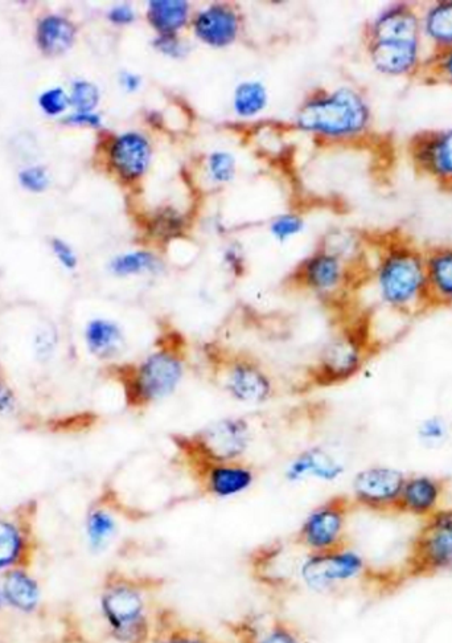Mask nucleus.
I'll use <instances>...</instances> for the list:
<instances>
[{
	"label": "nucleus",
	"instance_id": "nucleus-1",
	"mask_svg": "<svg viewBox=\"0 0 452 643\" xmlns=\"http://www.w3.org/2000/svg\"><path fill=\"white\" fill-rule=\"evenodd\" d=\"M109 368L110 376L122 388L127 407L146 411L174 395L182 384L187 368L186 339L175 329L163 330L145 358Z\"/></svg>",
	"mask_w": 452,
	"mask_h": 643
},
{
	"label": "nucleus",
	"instance_id": "nucleus-2",
	"mask_svg": "<svg viewBox=\"0 0 452 643\" xmlns=\"http://www.w3.org/2000/svg\"><path fill=\"white\" fill-rule=\"evenodd\" d=\"M166 580L149 575H130L118 569L102 583L100 609L110 636L118 643H150L156 593Z\"/></svg>",
	"mask_w": 452,
	"mask_h": 643
},
{
	"label": "nucleus",
	"instance_id": "nucleus-3",
	"mask_svg": "<svg viewBox=\"0 0 452 643\" xmlns=\"http://www.w3.org/2000/svg\"><path fill=\"white\" fill-rule=\"evenodd\" d=\"M376 289L382 305L401 315H418L431 309L427 294L425 253L397 244L382 253L376 272Z\"/></svg>",
	"mask_w": 452,
	"mask_h": 643
},
{
	"label": "nucleus",
	"instance_id": "nucleus-4",
	"mask_svg": "<svg viewBox=\"0 0 452 643\" xmlns=\"http://www.w3.org/2000/svg\"><path fill=\"white\" fill-rule=\"evenodd\" d=\"M377 348L367 323L341 326L310 368L308 382L322 388L347 383L364 370Z\"/></svg>",
	"mask_w": 452,
	"mask_h": 643
},
{
	"label": "nucleus",
	"instance_id": "nucleus-5",
	"mask_svg": "<svg viewBox=\"0 0 452 643\" xmlns=\"http://www.w3.org/2000/svg\"><path fill=\"white\" fill-rule=\"evenodd\" d=\"M369 118L364 98L355 90L341 88L304 104L297 124L304 131L326 137H351L367 128Z\"/></svg>",
	"mask_w": 452,
	"mask_h": 643
},
{
	"label": "nucleus",
	"instance_id": "nucleus-6",
	"mask_svg": "<svg viewBox=\"0 0 452 643\" xmlns=\"http://www.w3.org/2000/svg\"><path fill=\"white\" fill-rule=\"evenodd\" d=\"M172 441L182 461H241L252 442V429L244 417H225L195 433L176 434Z\"/></svg>",
	"mask_w": 452,
	"mask_h": 643
},
{
	"label": "nucleus",
	"instance_id": "nucleus-7",
	"mask_svg": "<svg viewBox=\"0 0 452 643\" xmlns=\"http://www.w3.org/2000/svg\"><path fill=\"white\" fill-rule=\"evenodd\" d=\"M406 581L429 579L452 569V507L423 520L400 568Z\"/></svg>",
	"mask_w": 452,
	"mask_h": 643
},
{
	"label": "nucleus",
	"instance_id": "nucleus-8",
	"mask_svg": "<svg viewBox=\"0 0 452 643\" xmlns=\"http://www.w3.org/2000/svg\"><path fill=\"white\" fill-rule=\"evenodd\" d=\"M215 362L216 376L224 391L238 403L265 404L275 395V384L266 368L256 358L241 352H209Z\"/></svg>",
	"mask_w": 452,
	"mask_h": 643
},
{
	"label": "nucleus",
	"instance_id": "nucleus-9",
	"mask_svg": "<svg viewBox=\"0 0 452 643\" xmlns=\"http://www.w3.org/2000/svg\"><path fill=\"white\" fill-rule=\"evenodd\" d=\"M371 569L367 560L352 550L351 546L338 550L307 554L299 565V576L312 591L338 592L349 585L364 588L365 579Z\"/></svg>",
	"mask_w": 452,
	"mask_h": 643
},
{
	"label": "nucleus",
	"instance_id": "nucleus-10",
	"mask_svg": "<svg viewBox=\"0 0 452 643\" xmlns=\"http://www.w3.org/2000/svg\"><path fill=\"white\" fill-rule=\"evenodd\" d=\"M356 506L345 495H335L312 510L294 535L293 544L307 554L349 546L347 526Z\"/></svg>",
	"mask_w": 452,
	"mask_h": 643
},
{
	"label": "nucleus",
	"instance_id": "nucleus-11",
	"mask_svg": "<svg viewBox=\"0 0 452 643\" xmlns=\"http://www.w3.org/2000/svg\"><path fill=\"white\" fill-rule=\"evenodd\" d=\"M406 474L389 465L361 469L352 479L351 498L356 509L376 514H396Z\"/></svg>",
	"mask_w": 452,
	"mask_h": 643
},
{
	"label": "nucleus",
	"instance_id": "nucleus-12",
	"mask_svg": "<svg viewBox=\"0 0 452 643\" xmlns=\"http://www.w3.org/2000/svg\"><path fill=\"white\" fill-rule=\"evenodd\" d=\"M193 481L209 497L226 499L248 491L256 482L252 466L242 461H182Z\"/></svg>",
	"mask_w": 452,
	"mask_h": 643
},
{
	"label": "nucleus",
	"instance_id": "nucleus-13",
	"mask_svg": "<svg viewBox=\"0 0 452 643\" xmlns=\"http://www.w3.org/2000/svg\"><path fill=\"white\" fill-rule=\"evenodd\" d=\"M236 643H307L294 621L274 613H248L224 622Z\"/></svg>",
	"mask_w": 452,
	"mask_h": 643
},
{
	"label": "nucleus",
	"instance_id": "nucleus-14",
	"mask_svg": "<svg viewBox=\"0 0 452 643\" xmlns=\"http://www.w3.org/2000/svg\"><path fill=\"white\" fill-rule=\"evenodd\" d=\"M285 554V544L273 542L256 548L248 556L250 577L270 593L271 599L285 600L298 589L293 569L287 568L282 561Z\"/></svg>",
	"mask_w": 452,
	"mask_h": 643
},
{
	"label": "nucleus",
	"instance_id": "nucleus-15",
	"mask_svg": "<svg viewBox=\"0 0 452 643\" xmlns=\"http://www.w3.org/2000/svg\"><path fill=\"white\" fill-rule=\"evenodd\" d=\"M447 485L443 479L430 474L406 475L398 499L396 514L425 520L442 510Z\"/></svg>",
	"mask_w": 452,
	"mask_h": 643
},
{
	"label": "nucleus",
	"instance_id": "nucleus-16",
	"mask_svg": "<svg viewBox=\"0 0 452 643\" xmlns=\"http://www.w3.org/2000/svg\"><path fill=\"white\" fill-rule=\"evenodd\" d=\"M412 158L415 167L423 174L452 184V129L423 133L413 139Z\"/></svg>",
	"mask_w": 452,
	"mask_h": 643
},
{
	"label": "nucleus",
	"instance_id": "nucleus-17",
	"mask_svg": "<svg viewBox=\"0 0 452 643\" xmlns=\"http://www.w3.org/2000/svg\"><path fill=\"white\" fill-rule=\"evenodd\" d=\"M152 147L149 138L138 131L118 135L110 147V163L127 182L141 179L149 170Z\"/></svg>",
	"mask_w": 452,
	"mask_h": 643
},
{
	"label": "nucleus",
	"instance_id": "nucleus-18",
	"mask_svg": "<svg viewBox=\"0 0 452 643\" xmlns=\"http://www.w3.org/2000/svg\"><path fill=\"white\" fill-rule=\"evenodd\" d=\"M347 278L344 262L331 252H318L307 258L294 274L295 284L318 294H331Z\"/></svg>",
	"mask_w": 452,
	"mask_h": 643
},
{
	"label": "nucleus",
	"instance_id": "nucleus-19",
	"mask_svg": "<svg viewBox=\"0 0 452 643\" xmlns=\"http://www.w3.org/2000/svg\"><path fill=\"white\" fill-rule=\"evenodd\" d=\"M150 643H226L208 630L188 624L175 609L156 604Z\"/></svg>",
	"mask_w": 452,
	"mask_h": 643
},
{
	"label": "nucleus",
	"instance_id": "nucleus-20",
	"mask_svg": "<svg viewBox=\"0 0 452 643\" xmlns=\"http://www.w3.org/2000/svg\"><path fill=\"white\" fill-rule=\"evenodd\" d=\"M31 530L20 519L0 516V576L16 568H27L32 558Z\"/></svg>",
	"mask_w": 452,
	"mask_h": 643
},
{
	"label": "nucleus",
	"instance_id": "nucleus-21",
	"mask_svg": "<svg viewBox=\"0 0 452 643\" xmlns=\"http://www.w3.org/2000/svg\"><path fill=\"white\" fill-rule=\"evenodd\" d=\"M345 466L327 450L314 446L299 453L286 468L287 481L297 483L307 478L323 482H335L343 477Z\"/></svg>",
	"mask_w": 452,
	"mask_h": 643
},
{
	"label": "nucleus",
	"instance_id": "nucleus-22",
	"mask_svg": "<svg viewBox=\"0 0 452 643\" xmlns=\"http://www.w3.org/2000/svg\"><path fill=\"white\" fill-rule=\"evenodd\" d=\"M193 28L201 42L211 47L223 48L237 39L240 20L232 8L216 4L196 16Z\"/></svg>",
	"mask_w": 452,
	"mask_h": 643
},
{
	"label": "nucleus",
	"instance_id": "nucleus-23",
	"mask_svg": "<svg viewBox=\"0 0 452 643\" xmlns=\"http://www.w3.org/2000/svg\"><path fill=\"white\" fill-rule=\"evenodd\" d=\"M4 606L23 614L35 613L41 604L39 581L27 568H16L0 576Z\"/></svg>",
	"mask_w": 452,
	"mask_h": 643
},
{
	"label": "nucleus",
	"instance_id": "nucleus-24",
	"mask_svg": "<svg viewBox=\"0 0 452 643\" xmlns=\"http://www.w3.org/2000/svg\"><path fill=\"white\" fill-rule=\"evenodd\" d=\"M421 20L412 8L398 4L382 12L373 23L371 42H418Z\"/></svg>",
	"mask_w": 452,
	"mask_h": 643
},
{
	"label": "nucleus",
	"instance_id": "nucleus-25",
	"mask_svg": "<svg viewBox=\"0 0 452 643\" xmlns=\"http://www.w3.org/2000/svg\"><path fill=\"white\" fill-rule=\"evenodd\" d=\"M84 341L89 354L102 362L119 358L127 347L122 327L108 318L90 319L85 326Z\"/></svg>",
	"mask_w": 452,
	"mask_h": 643
},
{
	"label": "nucleus",
	"instance_id": "nucleus-26",
	"mask_svg": "<svg viewBox=\"0 0 452 643\" xmlns=\"http://www.w3.org/2000/svg\"><path fill=\"white\" fill-rule=\"evenodd\" d=\"M373 65L378 72L389 76L408 75L419 63L418 42H371Z\"/></svg>",
	"mask_w": 452,
	"mask_h": 643
},
{
	"label": "nucleus",
	"instance_id": "nucleus-27",
	"mask_svg": "<svg viewBox=\"0 0 452 643\" xmlns=\"http://www.w3.org/2000/svg\"><path fill=\"white\" fill-rule=\"evenodd\" d=\"M425 264L430 307L452 306V248L431 249Z\"/></svg>",
	"mask_w": 452,
	"mask_h": 643
},
{
	"label": "nucleus",
	"instance_id": "nucleus-28",
	"mask_svg": "<svg viewBox=\"0 0 452 643\" xmlns=\"http://www.w3.org/2000/svg\"><path fill=\"white\" fill-rule=\"evenodd\" d=\"M188 16L189 4L182 0H154L147 10V19L159 35H176L186 26Z\"/></svg>",
	"mask_w": 452,
	"mask_h": 643
},
{
	"label": "nucleus",
	"instance_id": "nucleus-29",
	"mask_svg": "<svg viewBox=\"0 0 452 643\" xmlns=\"http://www.w3.org/2000/svg\"><path fill=\"white\" fill-rule=\"evenodd\" d=\"M75 26L61 16H47L41 20L38 28L40 48L48 55H59L67 51L75 40Z\"/></svg>",
	"mask_w": 452,
	"mask_h": 643
},
{
	"label": "nucleus",
	"instance_id": "nucleus-30",
	"mask_svg": "<svg viewBox=\"0 0 452 643\" xmlns=\"http://www.w3.org/2000/svg\"><path fill=\"white\" fill-rule=\"evenodd\" d=\"M117 531V519L109 507L93 506L85 519V534L93 551L104 550Z\"/></svg>",
	"mask_w": 452,
	"mask_h": 643
},
{
	"label": "nucleus",
	"instance_id": "nucleus-31",
	"mask_svg": "<svg viewBox=\"0 0 452 643\" xmlns=\"http://www.w3.org/2000/svg\"><path fill=\"white\" fill-rule=\"evenodd\" d=\"M422 30L441 51L452 48V2L431 7L422 20Z\"/></svg>",
	"mask_w": 452,
	"mask_h": 643
},
{
	"label": "nucleus",
	"instance_id": "nucleus-32",
	"mask_svg": "<svg viewBox=\"0 0 452 643\" xmlns=\"http://www.w3.org/2000/svg\"><path fill=\"white\" fill-rule=\"evenodd\" d=\"M162 266L158 256L150 251H134L123 253L110 262V272L118 277L141 276V274L156 273Z\"/></svg>",
	"mask_w": 452,
	"mask_h": 643
},
{
	"label": "nucleus",
	"instance_id": "nucleus-33",
	"mask_svg": "<svg viewBox=\"0 0 452 643\" xmlns=\"http://www.w3.org/2000/svg\"><path fill=\"white\" fill-rule=\"evenodd\" d=\"M234 110L238 116L253 117L261 113L267 104V92L258 81H245L237 86L234 93Z\"/></svg>",
	"mask_w": 452,
	"mask_h": 643
},
{
	"label": "nucleus",
	"instance_id": "nucleus-34",
	"mask_svg": "<svg viewBox=\"0 0 452 643\" xmlns=\"http://www.w3.org/2000/svg\"><path fill=\"white\" fill-rule=\"evenodd\" d=\"M450 428L445 419L439 416H430L418 425L417 434L423 445L435 448L442 445L449 437Z\"/></svg>",
	"mask_w": 452,
	"mask_h": 643
},
{
	"label": "nucleus",
	"instance_id": "nucleus-35",
	"mask_svg": "<svg viewBox=\"0 0 452 643\" xmlns=\"http://www.w3.org/2000/svg\"><path fill=\"white\" fill-rule=\"evenodd\" d=\"M183 217L178 212L171 210H163L160 214L152 220L151 235L159 240H170L182 232Z\"/></svg>",
	"mask_w": 452,
	"mask_h": 643
},
{
	"label": "nucleus",
	"instance_id": "nucleus-36",
	"mask_svg": "<svg viewBox=\"0 0 452 643\" xmlns=\"http://www.w3.org/2000/svg\"><path fill=\"white\" fill-rule=\"evenodd\" d=\"M208 172L213 182L228 183L236 174V159L226 151H215L209 155Z\"/></svg>",
	"mask_w": 452,
	"mask_h": 643
},
{
	"label": "nucleus",
	"instance_id": "nucleus-37",
	"mask_svg": "<svg viewBox=\"0 0 452 643\" xmlns=\"http://www.w3.org/2000/svg\"><path fill=\"white\" fill-rule=\"evenodd\" d=\"M100 101V90L89 81H77L73 85L72 104L76 106L78 113H90L96 108Z\"/></svg>",
	"mask_w": 452,
	"mask_h": 643
},
{
	"label": "nucleus",
	"instance_id": "nucleus-38",
	"mask_svg": "<svg viewBox=\"0 0 452 643\" xmlns=\"http://www.w3.org/2000/svg\"><path fill=\"white\" fill-rule=\"evenodd\" d=\"M59 342V334L52 326H40L35 333L34 348L39 359L51 358Z\"/></svg>",
	"mask_w": 452,
	"mask_h": 643
},
{
	"label": "nucleus",
	"instance_id": "nucleus-39",
	"mask_svg": "<svg viewBox=\"0 0 452 643\" xmlns=\"http://www.w3.org/2000/svg\"><path fill=\"white\" fill-rule=\"evenodd\" d=\"M303 229V220L299 216L295 215H282L277 217L271 224V233L279 241H286L295 235H298L299 232H302Z\"/></svg>",
	"mask_w": 452,
	"mask_h": 643
},
{
	"label": "nucleus",
	"instance_id": "nucleus-40",
	"mask_svg": "<svg viewBox=\"0 0 452 643\" xmlns=\"http://www.w3.org/2000/svg\"><path fill=\"white\" fill-rule=\"evenodd\" d=\"M39 104L41 109L49 116H56V114L63 113L67 109L69 100L64 90L57 88L47 90V92L41 94Z\"/></svg>",
	"mask_w": 452,
	"mask_h": 643
},
{
	"label": "nucleus",
	"instance_id": "nucleus-41",
	"mask_svg": "<svg viewBox=\"0 0 452 643\" xmlns=\"http://www.w3.org/2000/svg\"><path fill=\"white\" fill-rule=\"evenodd\" d=\"M20 182L31 191H43L48 186V174L44 167H31L20 174Z\"/></svg>",
	"mask_w": 452,
	"mask_h": 643
},
{
	"label": "nucleus",
	"instance_id": "nucleus-42",
	"mask_svg": "<svg viewBox=\"0 0 452 643\" xmlns=\"http://www.w3.org/2000/svg\"><path fill=\"white\" fill-rule=\"evenodd\" d=\"M154 47L174 59L183 57L187 51L186 44L180 42L176 35H159V38L155 40Z\"/></svg>",
	"mask_w": 452,
	"mask_h": 643
},
{
	"label": "nucleus",
	"instance_id": "nucleus-43",
	"mask_svg": "<svg viewBox=\"0 0 452 643\" xmlns=\"http://www.w3.org/2000/svg\"><path fill=\"white\" fill-rule=\"evenodd\" d=\"M18 409V397L4 380L0 379V416L14 415Z\"/></svg>",
	"mask_w": 452,
	"mask_h": 643
},
{
	"label": "nucleus",
	"instance_id": "nucleus-44",
	"mask_svg": "<svg viewBox=\"0 0 452 643\" xmlns=\"http://www.w3.org/2000/svg\"><path fill=\"white\" fill-rule=\"evenodd\" d=\"M53 253L59 260L60 264L69 270L76 269L77 266V256L73 252V249L69 247L67 243H64L63 240H53L52 243Z\"/></svg>",
	"mask_w": 452,
	"mask_h": 643
},
{
	"label": "nucleus",
	"instance_id": "nucleus-45",
	"mask_svg": "<svg viewBox=\"0 0 452 643\" xmlns=\"http://www.w3.org/2000/svg\"><path fill=\"white\" fill-rule=\"evenodd\" d=\"M110 22L118 24V26H126L134 22L135 14L133 8L127 6V4H121V6H115L109 12Z\"/></svg>",
	"mask_w": 452,
	"mask_h": 643
},
{
	"label": "nucleus",
	"instance_id": "nucleus-46",
	"mask_svg": "<svg viewBox=\"0 0 452 643\" xmlns=\"http://www.w3.org/2000/svg\"><path fill=\"white\" fill-rule=\"evenodd\" d=\"M435 61H437L435 63L437 75L441 76L447 83L452 84V48L442 51L438 60Z\"/></svg>",
	"mask_w": 452,
	"mask_h": 643
},
{
	"label": "nucleus",
	"instance_id": "nucleus-47",
	"mask_svg": "<svg viewBox=\"0 0 452 643\" xmlns=\"http://www.w3.org/2000/svg\"><path fill=\"white\" fill-rule=\"evenodd\" d=\"M69 122L76 125L90 126V128H98L101 125V117L92 112L76 113L75 116L69 118Z\"/></svg>",
	"mask_w": 452,
	"mask_h": 643
},
{
	"label": "nucleus",
	"instance_id": "nucleus-48",
	"mask_svg": "<svg viewBox=\"0 0 452 643\" xmlns=\"http://www.w3.org/2000/svg\"><path fill=\"white\" fill-rule=\"evenodd\" d=\"M225 262L228 268L233 270L234 274L244 272V260H242L240 252L230 249V251L226 252Z\"/></svg>",
	"mask_w": 452,
	"mask_h": 643
},
{
	"label": "nucleus",
	"instance_id": "nucleus-49",
	"mask_svg": "<svg viewBox=\"0 0 452 643\" xmlns=\"http://www.w3.org/2000/svg\"><path fill=\"white\" fill-rule=\"evenodd\" d=\"M141 77L134 75V73H123L121 77V84L127 92H137L141 88Z\"/></svg>",
	"mask_w": 452,
	"mask_h": 643
},
{
	"label": "nucleus",
	"instance_id": "nucleus-50",
	"mask_svg": "<svg viewBox=\"0 0 452 643\" xmlns=\"http://www.w3.org/2000/svg\"><path fill=\"white\" fill-rule=\"evenodd\" d=\"M3 608H4V601L2 597V591H0V613H2Z\"/></svg>",
	"mask_w": 452,
	"mask_h": 643
}]
</instances>
